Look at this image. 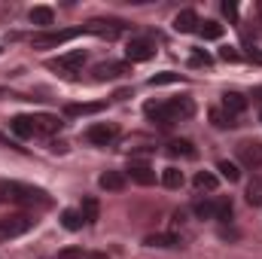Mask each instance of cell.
Wrapping results in <instances>:
<instances>
[{
    "label": "cell",
    "mask_w": 262,
    "mask_h": 259,
    "mask_svg": "<svg viewBox=\"0 0 262 259\" xmlns=\"http://www.w3.org/2000/svg\"><path fill=\"white\" fill-rule=\"evenodd\" d=\"M92 73H95L98 82H104V79H119V76L128 73V64H125V61H107V64H98Z\"/></svg>",
    "instance_id": "obj_11"
},
{
    "label": "cell",
    "mask_w": 262,
    "mask_h": 259,
    "mask_svg": "<svg viewBox=\"0 0 262 259\" xmlns=\"http://www.w3.org/2000/svg\"><path fill=\"white\" fill-rule=\"evenodd\" d=\"M98 183H101V189L119 192V189H125V174H122V171H104V174L98 177Z\"/></svg>",
    "instance_id": "obj_18"
},
{
    "label": "cell",
    "mask_w": 262,
    "mask_h": 259,
    "mask_svg": "<svg viewBox=\"0 0 262 259\" xmlns=\"http://www.w3.org/2000/svg\"><path fill=\"white\" fill-rule=\"evenodd\" d=\"M223 12H226L229 18H235V15H238V6H235V3H223Z\"/></svg>",
    "instance_id": "obj_34"
},
{
    "label": "cell",
    "mask_w": 262,
    "mask_h": 259,
    "mask_svg": "<svg viewBox=\"0 0 262 259\" xmlns=\"http://www.w3.org/2000/svg\"><path fill=\"white\" fill-rule=\"evenodd\" d=\"M104 104H70L64 113L67 116H92V113H101Z\"/></svg>",
    "instance_id": "obj_27"
},
{
    "label": "cell",
    "mask_w": 262,
    "mask_h": 259,
    "mask_svg": "<svg viewBox=\"0 0 262 259\" xmlns=\"http://www.w3.org/2000/svg\"><path fill=\"white\" fill-rule=\"evenodd\" d=\"M85 259H107L104 253H85Z\"/></svg>",
    "instance_id": "obj_35"
},
{
    "label": "cell",
    "mask_w": 262,
    "mask_h": 259,
    "mask_svg": "<svg viewBox=\"0 0 262 259\" xmlns=\"http://www.w3.org/2000/svg\"><path fill=\"white\" fill-rule=\"evenodd\" d=\"M119 137V125L116 122H95L92 128L85 131V140L95 143V146H107Z\"/></svg>",
    "instance_id": "obj_8"
},
{
    "label": "cell",
    "mask_w": 262,
    "mask_h": 259,
    "mask_svg": "<svg viewBox=\"0 0 262 259\" xmlns=\"http://www.w3.org/2000/svg\"><path fill=\"white\" fill-rule=\"evenodd\" d=\"M82 31L98 34V37H107V40H116L122 34V21H116V18H92V21L82 25Z\"/></svg>",
    "instance_id": "obj_9"
},
{
    "label": "cell",
    "mask_w": 262,
    "mask_h": 259,
    "mask_svg": "<svg viewBox=\"0 0 262 259\" xmlns=\"http://www.w3.org/2000/svg\"><path fill=\"white\" fill-rule=\"evenodd\" d=\"M174 31H177V34H192V31H198V15L192 12V9L177 12V18H174Z\"/></svg>",
    "instance_id": "obj_15"
},
{
    "label": "cell",
    "mask_w": 262,
    "mask_h": 259,
    "mask_svg": "<svg viewBox=\"0 0 262 259\" xmlns=\"http://www.w3.org/2000/svg\"><path fill=\"white\" fill-rule=\"evenodd\" d=\"M0 204H40L46 207L49 204V195L37 186H28V183H18V180H0Z\"/></svg>",
    "instance_id": "obj_2"
},
{
    "label": "cell",
    "mask_w": 262,
    "mask_h": 259,
    "mask_svg": "<svg viewBox=\"0 0 262 259\" xmlns=\"http://www.w3.org/2000/svg\"><path fill=\"white\" fill-rule=\"evenodd\" d=\"M210 122H213L216 128H232V125H235V116H229L223 107H213V110H210Z\"/></svg>",
    "instance_id": "obj_29"
},
{
    "label": "cell",
    "mask_w": 262,
    "mask_h": 259,
    "mask_svg": "<svg viewBox=\"0 0 262 259\" xmlns=\"http://www.w3.org/2000/svg\"><path fill=\"white\" fill-rule=\"evenodd\" d=\"M58 259H85V253H82V250H76V247H70V250H61Z\"/></svg>",
    "instance_id": "obj_32"
},
{
    "label": "cell",
    "mask_w": 262,
    "mask_h": 259,
    "mask_svg": "<svg viewBox=\"0 0 262 259\" xmlns=\"http://www.w3.org/2000/svg\"><path fill=\"white\" fill-rule=\"evenodd\" d=\"M34 128H37V134H55L61 128V119L52 116V113H37L34 116Z\"/></svg>",
    "instance_id": "obj_17"
},
{
    "label": "cell",
    "mask_w": 262,
    "mask_h": 259,
    "mask_svg": "<svg viewBox=\"0 0 262 259\" xmlns=\"http://www.w3.org/2000/svg\"><path fill=\"white\" fill-rule=\"evenodd\" d=\"M216 171L229 180V183H238L241 180V171H238V165L235 162H229V159H223V162H216Z\"/></svg>",
    "instance_id": "obj_26"
},
{
    "label": "cell",
    "mask_w": 262,
    "mask_h": 259,
    "mask_svg": "<svg viewBox=\"0 0 262 259\" xmlns=\"http://www.w3.org/2000/svg\"><path fill=\"white\" fill-rule=\"evenodd\" d=\"M247 204L250 207H262V174H256L247 183Z\"/></svg>",
    "instance_id": "obj_21"
},
{
    "label": "cell",
    "mask_w": 262,
    "mask_h": 259,
    "mask_svg": "<svg viewBox=\"0 0 262 259\" xmlns=\"http://www.w3.org/2000/svg\"><path fill=\"white\" fill-rule=\"evenodd\" d=\"M195 217L198 220H220V223H226L229 217H232V198H204V201H195Z\"/></svg>",
    "instance_id": "obj_3"
},
{
    "label": "cell",
    "mask_w": 262,
    "mask_h": 259,
    "mask_svg": "<svg viewBox=\"0 0 262 259\" xmlns=\"http://www.w3.org/2000/svg\"><path fill=\"white\" fill-rule=\"evenodd\" d=\"M9 128L15 137H34L37 128H34V116H15L12 122H9Z\"/></svg>",
    "instance_id": "obj_19"
},
{
    "label": "cell",
    "mask_w": 262,
    "mask_h": 259,
    "mask_svg": "<svg viewBox=\"0 0 262 259\" xmlns=\"http://www.w3.org/2000/svg\"><path fill=\"white\" fill-rule=\"evenodd\" d=\"M192 183H195L198 192H213V189H216V174H210V171H198Z\"/></svg>",
    "instance_id": "obj_24"
},
{
    "label": "cell",
    "mask_w": 262,
    "mask_h": 259,
    "mask_svg": "<svg viewBox=\"0 0 262 259\" xmlns=\"http://www.w3.org/2000/svg\"><path fill=\"white\" fill-rule=\"evenodd\" d=\"M198 34L204 40H220L223 37V25L220 21H198Z\"/></svg>",
    "instance_id": "obj_25"
},
{
    "label": "cell",
    "mask_w": 262,
    "mask_h": 259,
    "mask_svg": "<svg viewBox=\"0 0 262 259\" xmlns=\"http://www.w3.org/2000/svg\"><path fill=\"white\" fill-rule=\"evenodd\" d=\"M259 119H262V113H259Z\"/></svg>",
    "instance_id": "obj_38"
},
{
    "label": "cell",
    "mask_w": 262,
    "mask_h": 259,
    "mask_svg": "<svg viewBox=\"0 0 262 259\" xmlns=\"http://www.w3.org/2000/svg\"><path fill=\"white\" fill-rule=\"evenodd\" d=\"M6 143H9V140H6V137H3V134H0V146H6Z\"/></svg>",
    "instance_id": "obj_36"
},
{
    "label": "cell",
    "mask_w": 262,
    "mask_h": 259,
    "mask_svg": "<svg viewBox=\"0 0 262 259\" xmlns=\"http://www.w3.org/2000/svg\"><path fill=\"white\" fill-rule=\"evenodd\" d=\"M79 213H82V223H85V226H95V223H98V213H101L98 198H95V195H85L82 204H79Z\"/></svg>",
    "instance_id": "obj_16"
},
{
    "label": "cell",
    "mask_w": 262,
    "mask_h": 259,
    "mask_svg": "<svg viewBox=\"0 0 262 259\" xmlns=\"http://www.w3.org/2000/svg\"><path fill=\"white\" fill-rule=\"evenodd\" d=\"M31 226H34V217H28V213H12V217H3V220H0V241L25 235Z\"/></svg>",
    "instance_id": "obj_5"
},
{
    "label": "cell",
    "mask_w": 262,
    "mask_h": 259,
    "mask_svg": "<svg viewBox=\"0 0 262 259\" xmlns=\"http://www.w3.org/2000/svg\"><path fill=\"white\" fill-rule=\"evenodd\" d=\"M31 21H34L37 28H52V25H55V12H52L49 6H34V9H31Z\"/></svg>",
    "instance_id": "obj_20"
},
{
    "label": "cell",
    "mask_w": 262,
    "mask_h": 259,
    "mask_svg": "<svg viewBox=\"0 0 262 259\" xmlns=\"http://www.w3.org/2000/svg\"><path fill=\"white\" fill-rule=\"evenodd\" d=\"M85 64V52L82 49H73V52H64V55H58L55 61H49V70H58L61 76H73V73H79Z\"/></svg>",
    "instance_id": "obj_6"
},
{
    "label": "cell",
    "mask_w": 262,
    "mask_h": 259,
    "mask_svg": "<svg viewBox=\"0 0 262 259\" xmlns=\"http://www.w3.org/2000/svg\"><path fill=\"white\" fill-rule=\"evenodd\" d=\"M174 82H183V76L174 73V70H165V73L149 76V85H152V89H156V85H174Z\"/></svg>",
    "instance_id": "obj_28"
},
{
    "label": "cell",
    "mask_w": 262,
    "mask_h": 259,
    "mask_svg": "<svg viewBox=\"0 0 262 259\" xmlns=\"http://www.w3.org/2000/svg\"><path fill=\"white\" fill-rule=\"evenodd\" d=\"M238 159L244 168H262V143L259 140H244L238 143Z\"/></svg>",
    "instance_id": "obj_10"
},
{
    "label": "cell",
    "mask_w": 262,
    "mask_h": 259,
    "mask_svg": "<svg viewBox=\"0 0 262 259\" xmlns=\"http://www.w3.org/2000/svg\"><path fill=\"white\" fill-rule=\"evenodd\" d=\"M76 34H82V28H67V31H43V34H34V49H55V46H64L67 40H73Z\"/></svg>",
    "instance_id": "obj_4"
},
{
    "label": "cell",
    "mask_w": 262,
    "mask_h": 259,
    "mask_svg": "<svg viewBox=\"0 0 262 259\" xmlns=\"http://www.w3.org/2000/svg\"><path fill=\"white\" fill-rule=\"evenodd\" d=\"M156 55V43L149 40V37H131L128 46H125V58H128L131 64H137V61H149Z\"/></svg>",
    "instance_id": "obj_7"
},
{
    "label": "cell",
    "mask_w": 262,
    "mask_h": 259,
    "mask_svg": "<svg viewBox=\"0 0 262 259\" xmlns=\"http://www.w3.org/2000/svg\"><path fill=\"white\" fill-rule=\"evenodd\" d=\"M162 186H168V189H180V186H183V171L174 168V165L165 168V171H162Z\"/></svg>",
    "instance_id": "obj_22"
},
{
    "label": "cell",
    "mask_w": 262,
    "mask_h": 259,
    "mask_svg": "<svg viewBox=\"0 0 262 259\" xmlns=\"http://www.w3.org/2000/svg\"><path fill=\"white\" fill-rule=\"evenodd\" d=\"M165 153H168V156H174V159H195V156H198V149L192 146V140H183V137L171 140V143L165 146Z\"/></svg>",
    "instance_id": "obj_13"
},
{
    "label": "cell",
    "mask_w": 262,
    "mask_h": 259,
    "mask_svg": "<svg viewBox=\"0 0 262 259\" xmlns=\"http://www.w3.org/2000/svg\"><path fill=\"white\" fill-rule=\"evenodd\" d=\"M220 58H223V61H238L241 55H238L235 49H229V46H226V49H220Z\"/></svg>",
    "instance_id": "obj_33"
},
{
    "label": "cell",
    "mask_w": 262,
    "mask_h": 259,
    "mask_svg": "<svg viewBox=\"0 0 262 259\" xmlns=\"http://www.w3.org/2000/svg\"><path fill=\"white\" fill-rule=\"evenodd\" d=\"M128 177L134 180V183H140V186H152V183H156V171H152L146 162H131Z\"/></svg>",
    "instance_id": "obj_12"
},
{
    "label": "cell",
    "mask_w": 262,
    "mask_h": 259,
    "mask_svg": "<svg viewBox=\"0 0 262 259\" xmlns=\"http://www.w3.org/2000/svg\"><path fill=\"white\" fill-rule=\"evenodd\" d=\"M189 64H192V67H210V64H213V58H210L207 52H201V49H195V52L189 55Z\"/></svg>",
    "instance_id": "obj_31"
},
{
    "label": "cell",
    "mask_w": 262,
    "mask_h": 259,
    "mask_svg": "<svg viewBox=\"0 0 262 259\" xmlns=\"http://www.w3.org/2000/svg\"><path fill=\"white\" fill-rule=\"evenodd\" d=\"M61 226H64L67 232H79V229H82V213L73 210V207L61 210Z\"/></svg>",
    "instance_id": "obj_23"
},
{
    "label": "cell",
    "mask_w": 262,
    "mask_h": 259,
    "mask_svg": "<svg viewBox=\"0 0 262 259\" xmlns=\"http://www.w3.org/2000/svg\"><path fill=\"white\" fill-rule=\"evenodd\" d=\"M143 113L159 122V125H174V122H183L195 113V104L189 98H171V101H149L143 107Z\"/></svg>",
    "instance_id": "obj_1"
},
{
    "label": "cell",
    "mask_w": 262,
    "mask_h": 259,
    "mask_svg": "<svg viewBox=\"0 0 262 259\" xmlns=\"http://www.w3.org/2000/svg\"><path fill=\"white\" fill-rule=\"evenodd\" d=\"M146 244L149 247H180V238L177 235H149Z\"/></svg>",
    "instance_id": "obj_30"
},
{
    "label": "cell",
    "mask_w": 262,
    "mask_h": 259,
    "mask_svg": "<svg viewBox=\"0 0 262 259\" xmlns=\"http://www.w3.org/2000/svg\"><path fill=\"white\" fill-rule=\"evenodd\" d=\"M223 110H226L229 116H241V113L247 110V98L238 95V92H226V95H223Z\"/></svg>",
    "instance_id": "obj_14"
},
{
    "label": "cell",
    "mask_w": 262,
    "mask_h": 259,
    "mask_svg": "<svg viewBox=\"0 0 262 259\" xmlns=\"http://www.w3.org/2000/svg\"><path fill=\"white\" fill-rule=\"evenodd\" d=\"M259 12H262V3H259Z\"/></svg>",
    "instance_id": "obj_37"
}]
</instances>
